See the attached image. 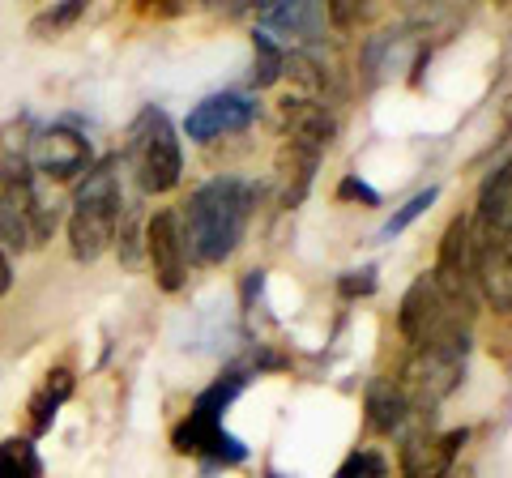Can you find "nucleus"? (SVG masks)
Masks as SVG:
<instances>
[{"mask_svg":"<svg viewBox=\"0 0 512 478\" xmlns=\"http://www.w3.org/2000/svg\"><path fill=\"white\" fill-rule=\"evenodd\" d=\"M436 197H440V188H427V193H419L414 201H406L402 210H397L389 222H384V235H397V231H406L414 218H419L423 210H431V205H436Z\"/></svg>","mask_w":512,"mask_h":478,"instance_id":"nucleus-19","label":"nucleus"},{"mask_svg":"<svg viewBox=\"0 0 512 478\" xmlns=\"http://www.w3.org/2000/svg\"><path fill=\"white\" fill-rule=\"evenodd\" d=\"M248 205H252V193L239 180H214L197 188L180 222L184 257L192 252V261H201V265L227 261L239 244V235H244Z\"/></svg>","mask_w":512,"mask_h":478,"instance_id":"nucleus-1","label":"nucleus"},{"mask_svg":"<svg viewBox=\"0 0 512 478\" xmlns=\"http://www.w3.org/2000/svg\"><path fill=\"white\" fill-rule=\"evenodd\" d=\"M239 389H244V380H239V376H227V380H218L214 389H205V393L197 397V410H201V414H214V419H218V414L227 410V402H231V397H235Z\"/></svg>","mask_w":512,"mask_h":478,"instance_id":"nucleus-18","label":"nucleus"},{"mask_svg":"<svg viewBox=\"0 0 512 478\" xmlns=\"http://www.w3.org/2000/svg\"><path fill=\"white\" fill-rule=\"evenodd\" d=\"M286 69V56L274 47L269 35H256V60H252V86H274L278 73Z\"/></svg>","mask_w":512,"mask_h":478,"instance_id":"nucleus-16","label":"nucleus"},{"mask_svg":"<svg viewBox=\"0 0 512 478\" xmlns=\"http://www.w3.org/2000/svg\"><path fill=\"white\" fill-rule=\"evenodd\" d=\"M410 419V397L393 380H372L367 385V427L372 432H397Z\"/></svg>","mask_w":512,"mask_h":478,"instance_id":"nucleus-11","label":"nucleus"},{"mask_svg":"<svg viewBox=\"0 0 512 478\" xmlns=\"http://www.w3.org/2000/svg\"><path fill=\"white\" fill-rule=\"evenodd\" d=\"M30 163H35L43 175H52V180H73V175L86 171L90 146L77 133L52 129V133H39L35 137V146H30Z\"/></svg>","mask_w":512,"mask_h":478,"instance_id":"nucleus-7","label":"nucleus"},{"mask_svg":"<svg viewBox=\"0 0 512 478\" xmlns=\"http://www.w3.org/2000/svg\"><path fill=\"white\" fill-rule=\"evenodd\" d=\"M0 478H39V457L26 440L0 444Z\"/></svg>","mask_w":512,"mask_h":478,"instance_id":"nucleus-15","label":"nucleus"},{"mask_svg":"<svg viewBox=\"0 0 512 478\" xmlns=\"http://www.w3.org/2000/svg\"><path fill=\"white\" fill-rule=\"evenodd\" d=\"M512 180H508V167H500L483 184V197H478V227H491V231H508L512 222Z\"/></svg>","mask_w":512,"mask_h":478,"instance_id":"nucleus-13","label":"nucleus"},{"mask_svg":"<svg viewBox=\"0 0 512 478\" xmlns=\"http://www.w3.org/2000/svg\"><path fill=\"white\" fill-rule=\"evenodd\" d=\"M120 227V184L111 167H99L86 175V184L77 188L73 218H69V244L77 261H99L107 244L116 239Z\"/></svg>","mask_w":512,"mask_h":478,"instance_id":"nucleus-2","label":"nucleus"},{"mask_svg":"<svg viewBox=\"0 0 512 478\" xmlns=\"http://www.w3.org/2000/svg\"><path fill=\"white\" fill-rule=\"evenodd\" d=\"M256 116V107L244 99V94H214V99H205L201 107H192V116L184 124V133L192 141H210L218 133H239L248 129Z\"/></svg>","mask_w":512,"mask_h":478,"instance_id":"nucleus-6","label":"nucleus"},{"mask_svg":"<svg viewBox=\"0 0 512 478\" xmlns=\"http://www.w3.org/2000/svg\"><path fill=\"white\" fill-rule=\"evenodd\" d=\"M466 355H470L466 333H448V338L419 346V355H414L410 368H406V380H410V389L419 393L423 406H436L440 397H448L457 389L461 372H466Z\"/></svg>","mask_w":512,"mask_h":478,"instance_id":"nucleus-4","label":"nucleus"},{"mask_svg":"<svg viewBox=\"0 0 512 478\" xmlns=\"http://www.w3.org/2000/svg\"><path fill=\"white\" fill-rule=\"evenodd\" d=\"M9 282H13V269H9V261H5V252H0V295L9 291Z\"/></svg>","mask_w":512,"mask_h":478,"instance_id":"nucleus-24","label":"nucleus"},{"mask_svg":"<svg viewBox=\"0 0 512 478\" xmlns=\"http://www.w3.org/2000/svg\"><path fill=\"white\" fill-rule=\"evenodd\" d=\"M69 389H73V376H69V372L47 376V389L35 397V406H30V414H35V432H47V427H52L56 406L64 402V397H69Z\"/></svg>","mask_w":512,"mask_h":478,"instance_id":"nucleus-14","label":"nucleus"},{"mask_svg":"<svg viewBox=\"0 0 512 478\" xmlns=\"http://www.w3.org/2000/svg\"><path fill=\"white\" fill-rule=\"evenodd\" d=\"M265 35L269 30H286V35H312V30H320V22H325V13H320V5H312V0H299V5H286V0H274L265 13Z\"/></svg>","mask_w":512,"mask_h":478,"instance_id":"nucleus-12","label":"nucleus"},{"mask_svg":"<svg viewBox=\"0 0 512 478\" xmlns=\"http://www.w3.org/2000/svg\"><path fill=\"white\" fill-rule=\"evenodd\" d=\"M376 291V269H355V274L342 278V295H372Z\"/></svg>","mask_w":512,"mask_h":478,"instance_id":"nucleus-21","label":"nucleus"},{"mask_svg":"<svg viewBox=\"0 0 512 478\" xmlns=\"http://www.w3.org/2000/svg\"><path fill=\"white\" fill-rule=\"evenodd\" d=\"M120 261L137 265L141 261V235H137V210H124V227H120Z\"/></svg>","mask_w":512,"mask_h":478,"instance_id":"nucleus-20","label":"nucleus"},{"mask_svg":"<svg viewBox=\"0 0 512 478\" xmlns=\"http://www.w3.org/2000/svg\"><path fill=\"white\" fill-rule=\"evenodd\" d=\"M384 457L380 453H372V449H355L350 453L342 466H338V478H384Z\"/></svg>","mask_w":512,"mask_h":478,"instance_id":"nucleus-17","label":"nucleus"},{"mask_svg":"<svg viewBox=\"0 0 512 478\" xmlns=\"http://www.w3.org/2000/svg\"><path fill=\"white\" fill-rule=\"evenodd\" d=\"M282 120H286V133H291V146L320 154L333 141V116L312 99H286Z\"/></svg>","mask_w":512,"mask_h":478,"instance_id":"nucleus-9","label":"nucleus"},{"mask_svg":"<svg viewBox=\"0 0 512 478\" xmlns=\"http://www.w3.org/2000/svg\"><path fill=\"white\" fill-rule=\"evenodd\" d=\"M342 197H363V201H376L372 188L359 184V180H346V184H342Z\"/></svg>","mask_w":512,"mask_h":478,"instance_id":"nucleus-23","label":"nucleus"},{"mask_svg":"<svg viewBox=\"0 0 512 478\" xmlns=\"http://www.w3.org/2000/svg\"><path fill=\"white\" fill-rule=\"evenodd\" d=\"M146 252L154 265V278L163 291H180L184 286V235H180V214L158 210L146 222Z\"/></svg>","mask_w":512,"mask_h":478,"instance_id":"nucleus-5","label":"nucleus"},{"mask_svg":"<svg viewBox=\"0 0 512 478\" xmlns=\"http://www.w3.org/2000/svg\"><path fill=\"white\" fill-rule=\"evenodd\" d=\"M133 167L146 193H171L180 184V141L163 111H146L133 133Z\"/></svg>","mask_w":512,"mask_h":478,"instance_id":"nucleus-3","label":"nucleus"},{"mask_svg":"<svg viewBox=\"0 0 512 478\" xmlns=\"http://www.w3.org/2000/svg\"><path fill=\"white\" fill-rule=\"evenodd\" d=\"M26 175L0 171V244L9 248H30V218H26Z\"/></svg>","mask_w":512,"mask_h":478,"instance_id":"nucleus-10","label":"nucleus"},{"mask_svg":"<svg viewBox=\"0 0 512 478\" xmlns=\"http://www.w3.org/2000/svg\"><path fill=\"white\" fill-rule=\"evenodd\" d=\"M461 444H466V432L414 436L402 449V478H444L453 470V457H457Z\"/></svg>","mask_w":512,"mask_h":478,"instance_id":"nucleus-8","label":"nucleus"},{"mask_svg":"<svg viewBox=\"0 0 512 478\" xmlns=\"http://www.w3.org/2000/svg\"><path fill=\"white\" fill-rule=\"evenodd\" d=\"M77 9H82V5H77V0H69V5H64V9L47 13V18H43V26H64V22H73V18H77Z\"/></svg>","mask_w":512,"mask_h":478,"instance_id":"nucleus-22","label":"nucleus"}]
</instances>
